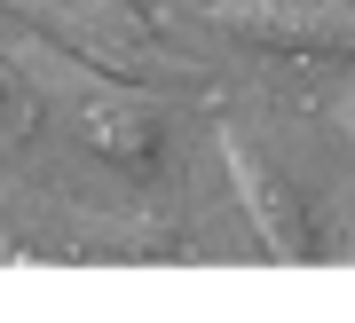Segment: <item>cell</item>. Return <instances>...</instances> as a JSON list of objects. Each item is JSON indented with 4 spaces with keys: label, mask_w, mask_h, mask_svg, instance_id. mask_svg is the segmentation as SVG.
Segmentation results:
<instances>
[{
    "label": "cell",
    "mask_w": 355,
    "mask_h": 323,
    "mask_svg": "<svg viewBox=\"0 0 355 323\" xmlns=\"http://www.w3.org/2000/svg\"><path fill=\"white\" fill-rule=\"evenodd\" d=\"M95 63H79L71 71V126H79V142L95 150V158H111V166H135V174H150L158 166V111L150 103H135V87H79Z\"/></svg>",
    "instance_id": "3957f363"
},
{
    "label": "cell",
    "mask_w": 355,
    "mask_h": 323,
    "mask_svg": "<svg viewBox=\"0 0 355 323\" xmlns=\"http://www.w3.org/2000/svg\"><path fill=\"white\" fill-rule=\"evenodd\" d=\"M221 166H229V182H237V205H245V221H253V236H261L268 261H284V268L292 261H316V252H324V229L308 221V205L292 198L237 134H221Z\"/></svg>",
    "instance_id": "7a4b0ae2"
},
{
    "label": "cell",
    "mask_w": 355,
    "mask_h": 323,
    "mask_svg": "<svg viewBox=\"0 0 355 323\" xmlns=\"http://www.w3.org/2000/svg\"><path fill=\"white\" fill-rule=\"evenodd\" d=\"M0 119H8V79H0Z\"/></svg>",
    "instance_id": "5b68a950"
},
{
    "label": "cell",
    "mask_w": 355,
    "mask_h": 323,
    "mask_svg": "<svg viewBox=\"0 0 355 323\" xmlns=\"http://www.w3.org/2000/svg\"><path fill=\"white\" fill-rule=\"evenodd\" d=\"M214 32L245 40L261 55L340 63L355 55V0H214Z\"/></svg>",
    "instance_id": "6da1fadb"
},
{
    "label": "cell",
    "mask_w": 355,
    "mask_h": 323,
    "mask_svg": "<svg viewBox=\"0 0 355 323\" xmlns=\"http://www.w3.org/2000/svg\"><path fill=\"white\" fill-rule=\"evenodd\" d=\"M331 119H340V134L355 142V95H347V103H340V111H331Z\"/></svg>",
    "instance_id": "277c9868"
}]
</instances>
